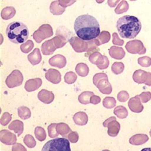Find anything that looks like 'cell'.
Returning <instances> with one entry per match:
<instances>
[{
    "label": "cell",
    "mask_w": 151,
    "mask_h": 151,
    "mask_svg": "<svg viewBox=\"0 0 151 151\" xmlns=\"http://www.w3.org/2000/svg\"><path fill=\"white\" fill-rule=\"evenodd\" d=\"M74 29L79 39L86 41L96 39L101 33L100 23L90 15H79L76 18Z\"/></svg>",
    "instance_id": "obj_1"
},
{
    "label": "cell",
    "mask_w": 151,
    "mask_h": 151,
    "mask_svg": "<svg viewBox=\"0 0 151 151\" xmlns=\"http://www.w3.org/2000/svg\"><path fill=\"white\" fill-rule=\"evenodd\" d=\"M116 29L123 39H134L142 30V23L135 16L124 15L116 22Z\"/></svg>",
    "instance_id": "obj_2"
},
{
    "label": "cell",
    "mask_w": 151,
    "mask_h": 151,
    "mask_svg": "<svg viewBox=\"0 0 151 151\" xmlns=\"http://www.w3.org/2000/svg\"><path fill=\"white\" fill-rule=\"evenodd\" d=\"M29 34L27 26L18 21L9 23L6 29V35L9 40L16 44L25 43L29 37Z\"/></svg>",
    "instance_id": "obj_3"
},
{
    "label": "cell",
    "mask_w": 151,
    "mask_h": 151,
    "mask_svg": "<svg viewBox=\"0 0 151 151\" xmlns=\"http://www.w3.org/2000/svg\"><path fill=\"white\" fill-rule=\"evenodd\" d=\"M42 151H71L69 141L65 138L53 139L43 146Z\"/></svg>",
    "instance_id": "obj_4"
},
{
    "label": "cell",
    "mask_w": 151,
    "mask_h": 151,
    "mask_svg": "<svg viewBox=\"0 0 151 151\" xmlns=\"http://www.w3.org/2000/svg\"><path fill=\"white\" fill-rule=\"evenodd\" d=\"M140 151H151L150 147H147V148H144L142 149Z\"/></svg>",
    "instance_id": "obj_5"
}]
</instances>
